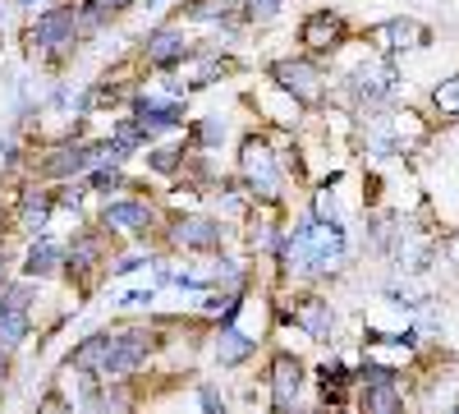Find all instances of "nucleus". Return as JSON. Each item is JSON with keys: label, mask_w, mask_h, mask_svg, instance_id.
I'll use <instances>...</instances> for the list:
<instances>
[{"label": "nucleus", "mask_w": 459, "mask_h": 414, "mask_svg": "<svg viewBox=\"0 0 459 414\" xmlns=\"http://www.w3.org/2000/svg\"><path fill=\"white\" fill-rule=\"evenodd\" d=\"M83 47L79 32V14H74V0H47L23 28V51L28 60H42V69H65Z\"/></svg>", "instance_id": "obj_1"}, {"label": "nucleus", "mask_w": 459, "mask_h": 414, "mask_svg": "<svg viewBox=\"0 0 459 414\" xmlns=\"http://www.w3.org/2000/svg\"><path fill=\"white\" fill-rule=\"evenodd\" d=\"M235 175L244 180V189H248V203H262V207H285V162L276 153V143L248 129L239 138V157H235Z\"/></svg>", "instance_id": "obj_2"}, {"label": "nucleus", "mask_w": 459, "mask_h": 414, "mask_svg": "<svg viewBox=\"0 0 459 414\" xmlns=\"http://www.w3.org/2000/svg\"><path fill=\"white\" fill-rule=\"evenodd\" d=\"M157 240L175 258H212L230 249V221L216 212H166Z\"/></svg>", "instance_id": "obj_3"}, {"label": "nucleus", "mask_w": 459, "mask_h": 414, "mask_svg": "<svg viewBox=\"0 0 459 414\" xmlns=\"http://www.w3.org/2000/svg\"><path fill=\"white\" fill-rule=\"evenodd\" d=\"M161 203L152 198V194H110L97 203V225L101 231H110L115 240H134V244H157V231H161Z\"/></svg>", "instance_id": "obj_4"}, {"label": "nucleus", "mask_w": 459, "mask_h": 414, "mask_svg": "<svg viewBox=\"0 0 459 414\" xmlns=\"http://www.w3.org/2000/svg\"><path fill=\"white\" fill-rule=\"evenodd\" d=\"M110 249H115V235L101 231L92 216H83V225L65 240V272H60V277L79 281L83 295H88V290L97 286V277H106V258H110Z\"/></svg>", "instance_id": "obj_5"}, {"label": "nucleus", "mask_w": 459, "mask_h": 414, "mask_svg": "<svg viewBox=\"0 0 459 414\" xmlns=\"http://www.w3.org/2000/svg\"><path fill=\"white\" fill-rule=\"evenodd\" d=\"M194 51H198V42L188 37V28H184L179 19H166V23L147 28V32L138 37L134 60H138L147 74H179Z\"/></svg>", "instance_id": "obj_6"}, {"label": "nucleus", "mask_w": 459, "mask_h": 414, "mask_svg": "<svg viewBox=\"0 0 459 414\" xmlns=\"http://www.w3.org/2000/svg\"><path fill=\"white\" fill-rule=\"evenodd\" d=\"M266 79H272L285 97H294L299 110H313L326 101V74L317 65V56H285V60H272L266 65Z\"/></svg>", "instance_id": "obj_7"}, {"label": "nucleus", "mask_w": 459, "mask_h": 414, "mask_svg": "<svg viewBox=\"0 0 459 414\" xmlns=\"http://www.w3.org/2000/svg\"><path fill=\"white\" fill-rule=\"evenodd\" d=\"M10 231L19 240H32V235H42L51 231V216H56V189L47 180H37V175H23L19 180V189L10 194Z\"/></svg>", "instance_id": "obj_8"}, {"label": "nucleus", "mask_w": 459, "mask_h": 414, "mask_svg": "<svg viewBox=\"0 0 459 414\" xmlns=\"http://www.w3.org/2000/svg\"><path fill=\"white\" fill-rule=\"evenodd\" d=\"M262 387H266V405L276 414L294 410L303 401V387H308V368L294 350H272L266 355V368H262Z\"/></svg>", "instance_id": "obj_9"}, {"label": "nucleus", "mask_w": 459, "mask_h": 414, "mask_svg": "<svg viewBox=\"0 0 459 414\" xmlns=\"http://www.w3.org/2000/svg\"><path fill=\"white\" fill-rule=\"evenodd\" d=\"M400 88V69L391 60H363L350 79H344V92H350L359 106L377 110V106H386Z\"/></svg>", "instance_id": "obj_10"}, {"label": "nucleus", "mask_w": 459, "mask_h": 414, "mask_svg": "<svg viewBox=\"0 0 459 414\" xmlns=\"http://www.w3.org/2000/svg\"><path fill=\"white\" fill-rule=\"evenodd\" d=\"M344 37H350V23H344L340 10H308L299 19V47L308 56H331L344 47Z\"/></svg>", "instance_id": "obj_11"}, {"label": "nucleus", "mask_w": 459, "mask_h": 414, "mask_svg": "<svg viewBox=\"0 0 459 414\" xmlns=\"http://www.w3.org/2000/svg\"><path fill=\"white\" fill-rule=\"evenodd\" d=\"M285 322H294L317 346L335 341V309H331V299H322V295H294L290 309H285Z\"/></svg>", "instance_id": "obj_12"}, {"label": "nucleus", "mask_w": 459, "mask_h": 414, "mask_svg": "<svg viewBox=\"0 0 459 414\" xmlns=\"http://www.w3.org/2000/svg\"><path fill=\"white\" fill-rule=\"evenodd\" d=\"M14 272H19V277H32V281L60 277V272H65V240H56L51 231L32 235V240L23 244V253L14 258Z\"/></svg>", "instance_id": "obj_13"}, {"label": "nucleus", "mask_w": 459, "mask_h": 414, "mask_svg": "<svg viewBox=\"0 0 459 414\" xmlns=\"http://www.w3.org/2000/svg\"><path fill=\"white\" fill-rule=\"evenodd\" d=\"M262 341L253 331H244L239 322H225V327H212V364L225 368V373H235L244 368L248 359H257Z\"/></svg>", "instance_id": "obj_14"}, {"label": "nucleus", "mask_w": 459, "mask_h": 414, "mask_svg": "<svg viewBox=\"0 0 459 414\" xmlns=\"http://www.w3.org/2000/svg\"><path fill=\"white\" fill-rule=\"evenodd\" d=\"M368 42L372 47H381V51H418V47H428V28L418 23V19H386V23H377V28H368Z\"/></svg>", "instance_id": "obj_15"}, {"label": "nucleus", "mask_w": 459, "mask_h": 414, "mask_svg": "<svg viewBox=\"0 0 459 414\" xmlns=\"http://www.w3.org/2000/svg\"><path fill=\"white\" fill-rule=\"evenodd\" d=\"M106 355H110V327H101V331H88L83 341H74L69 350H65V368L74 373V378H97L101 373V364H106Z\"/></svg>", "instance_id": "obj_16"}, {"label": "nucleus", "mask_w": 459, "mask_h": 414, "mask_svg": "<svg viewBox=\"0 0 459 414\" xmlns=\"http://www.w3.org/2000/svg\"><path fill=\"white\" fill-rule=\"evenodd\" d=\"M143 153H147V157H143L147 175H157V180H179V175H184L188 143H147Z\"/></svg>", "instance_id": "obj_17"}, {"label": "nucleus", "mask_w": 459, "mask_h": 414, "mask_svg": "<svg viewBox=\"0 0 459 414\" xmlns=\"http://www.w3.org/2000/svg\"><path fill=\"white\" fill-rule=\"evenodd\" d=\"M83 184L92 189V198H110V194H129V189H138V180H134L125 166H115V162H97V166L83 175Z\"/></svg>", "instance_id": "obj_18"}, {"label": "nucleus", "mask_w": 459, "mask_h": 414, "mask_svg": "<svg viewBox=\"0 0 459 414\" xmlns=\"http://www.w3.org/2000/svg\"><path fill=\"white\" fill-rule=\"evenodd\" d=\"M225 120L221 116H203V120H188L184 125V143H188V153H216V147L225 143Z\"/></svg>", "instance_id": "obj_19"}, {"label": "nucleus", "mask_w": 459, "mask_h": 414, "mask_svg": "<svg viewBox=\"0 0 459 414\" xmlns=\"http://www.w3.org/2000/svg\"><path fill=\"white\" fill-rule=\"evenodd\" d=\"M74 14H79V32H83V42L101 37V32L115 23V14L101 5V0H74Z\"/></svg>", "instance_id": "obj_20"}, {"label": "nucleus", "mask_w": 459, "mask_h": 414, "mask_svg": "<svg viewBox=\"0 0 459 414\" xmlns=\"http://www.w3.org/2000/svg\"><path fill=\"white\" fill-rule=\"evenodd\" d=\"M28 341H32V313H23V309H5V313H0V346L23 350Z\"/></svg>", "instance_id": "obj_21"}, {"label": "nucleus", "mask_w": 459, "mask_h": 414, "mask_svg": "<svg viewBox=\"0 0 459 414\" xmlns=\"http://www.w3.org/2000/svg\"><path fill=\"white\" fill-rule=\"evenodd\" d=\"M359 405H363V410H400V405H404L400 378H391V383H368V387L359 392Z\"/></svg>", "instance_id": "obj_22"}, {"label": "nucleus", "mask_w": 459, "mask_h": 414, "mask_svg": "<svg viewBox=\"0 0 459 414\" xmlns=\"http://www.w3.org/2000/svg\"><path fill=\"white\" fill-rule=\"evenodd\" d=\"M51 189H56V212H74V216L88 212L92 189H88L83 180H60V184H51Z\"/></svg>", "instance_id": "obj_23"}, {"label": "nucleus", "mask_w": 459, "mask_h": 414, "mask_svg": "<svg viewBox=\"0 0 459 414\" xmlns=\"http://www.w3.org/2000/svg\"><path fill=\"white\" fill-rule=\"evenodd\" d=\"M285 10V0H239V19L244 23H272Z\"/></svg>", "instance_id": "obj_24"}, {"label": "nucleus", "mask_w": 459, "mask_h": 414, "mask_svg": "<svg viewBox=\"0 0 459 414\" xmlns=\"http://www.w3.org/2000/svg\"><path fill=\"white\" fill-rule=\"evenodd\" d=\"M432 106L441 110V116H459V74L432 88Z\"/></svg>", "instance_id": "obj_25"}, {"label": "nucleus", "mask_w": 459, "mask_h": 414, "mask_svg": "<svg viewBox=\"0 0 459 414\" xmlns=\"http://www.w3.org/2000/svg\"><path fill=\"white\" fill-rule=\"evenodd\" d=\"M198 405H203L207 414H221L230 401H225V392H221L216 383H207V378H203V383H198Z\"/></svg>", "instance_id": "obj_26"}, {"label": "nucleus", "mask_w": 459, "mask_h": 414, "mask_svg": "<svg viewBox=\"0 0 459 414\" xmlns=\"http://www.w3.org/2000/svg\"><path fill=\"white\" fill-rule=\"evenodd\" d=\"M157 304V286H147V290H129L125 299H120V309H152Z\"/></svg>", "instance_id": "obj_27"}, {"label": "nucleus", "mask_w": 459, "mask_h": 414, "mask_svg": "<svg viewBox=\"0 0 459 414\" xmlns=\"http://www.w3.org/2000/svg\"><path fill=\"white\" fill-rule=\"evenodd\" d=\"M10 378H14V350H10V346H0V392L10 387Z\"/></svg>", "instance_id": "obj_28"}, {"label": "nucleus", "mask_w": 459, "mask_h": 414, "mask_svg": "<svg viewBox=\"0 0 459 414\" xmlns=\"http://www.w3.org/2000/svg\"><path fill=\"white\" fill-rule=\"evenodd\" d=\"M101 5L115 14V19H120V14H129V10H138V0H101Z\"/></svg>", "instance_id": "obj_29"}, {"label": "nucleus", "mask_w": 459, "mask_h": 414, "mask_svg": "<svg viewBox=\"0 0 459 414\" xmlns=\"http://www.w3.org/2000/svg\"><path fill=\"white\" fill-rule=\"evenodd\" d=\"M14 277V258L5 253V249H0V290H5V281Z\"/></svg>", "instance_id": "obj_30"}, {"label": "nucleus", "mask_w": 459, "mask_h": 414, "mask_svg": "<svg viewBox=\"0 0 459 414\" xmlns=\"http://www.w3.org/2000/svg\"><path fill=\"white\" fill-rule=\"evenodd\" d=\"M441 253H446L450 262H459V235H446V240H441Z\"/></svg>", "instance_id": "obj_31"}, {"label": "nucleus", "mask_w": 459, "mask_h": 414, "mask_svg": "<svg viewBox=\"0 0 459 414\" xmlns=\"http://www.w3.org/2000/svg\"><path fill=\"white\" fill-rule=\"evenodd\" d=\"M14 10H37V5H47V0H10Z\"/></svg>", "instance_id": "obj_32"}, {"label": "nucleus", "mask_w": 459, "mask_h": 414, "mask_svg": "<svg viewBox=\"0 0 459 414\" xmlns=\"http://www.w3.org/2000/svg\"><path fill=\"white\" fill-rule=\"evenodd\" d=\"M138 5H143V10H161V5H166V0H138Z\"/></svg>", "instance_id": "obj_33"}]
</instances>
